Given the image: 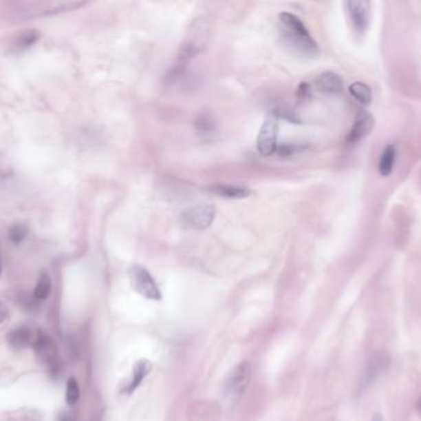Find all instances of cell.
Here are the masks:
<instances>
[{"label": "cell", "mask_w": 421, "mask_h": 421, "mask_svg": "<svg viewBox=\"0 0 421 421\" xmlns=\"http://www.w3.org/2000/svg\"><path fill=\"white\" fill-rule=\"evenodd\" d=\"M281 24L285 28L287 39L292 42L293 46L299 50L301 52L307 54H316L318 52V45L310 35V31L305 25L291 12H281Z\"/></svg>", "instance_id": "1"}, {"label": "cell", "mask_w": 421, "mask_h": 421, "mask_svg": "<svg viewBox=\"0 0 421 421\" xmlns=\"http://www.w3.org/2000/svg\"><path fill=\"white\" fill-rule=\"evenodd\" d=\"M210 37V24L205 18L196 19L193 21L186 40L182 43L177 59L179 65H186L188 61L202 51Z\"/></svg>", "instance_id": "2"}, {"label": "cell", "mask_w": 421, "mask_h": 421, "mask_svg": "<svg viewBox=\"0 0 421 421\" xmlns=\"http://www.w3.org/2000/svg\"><path fill=\"white\" fill-rule=\"evenodd\" d=\"M32 349L35 352L37 361H40V363L46 367L48 374L52 378L58 377L59 372H61V362H59L57 346L52 338L45 333H39L36 336Z\"/></svg>", "instance_id": "3"}, {"label": "cell", "mask_w": 421, "mask_h": 421, "mask_svg": "<svg viewBox=\"0 0 421 421\" xmlns=\"http://www.w3.org/2000/svg\"><path fill=\"white\" fill-rule=\"evenodd\" d=\"M252 378V366L249 362L238 363L230 371L224 383V397L229 402H237L246 393Z\"/></svg>", "instance_id": "4"}, {"label": "cell", "mask_w": 421, "mask_h": 421, "mask_svg": "<svg viewBox=\"0 0 421 421\" xmlns=\"http://www.w3.org/2000/svg\"><path fill=\"white\" fill-rule=\"evenodd\" d=\"M129 279L131 285L140 296L147 298L149 300L159 302L162 300V291L159 289L155 279L153 278L152 274L142 266H132L129 269Z\"/></svg>", "instance_id": "5"}, {"label": "cell", "mask_w": 421, "mask_h": 421, "mask_svg": "<svg viewBox=\"0 0 421 421\" xmlns=\"http://www.w3.org/2000/svg\"><path fill=\"white\" fill-rule=\"evenodd\" d=\"M279 135V118L276 114H270L263 121L260 132L257 135V151L263 157L274 154L277 149Z\"/></svg>", "instance_id": "6"}, {"label": "cell", "mask_w": 421, "mask_h": 421, "mask_svg": "<svg viewBox=\"0 0 421 421\" xmlns=\"http://www.w3.org/2000/svg\"><path fill=\"white\" fill-rule=\"evenodd\" d=\"M215 215H216V212L212 205L202 204V205H196L186 210L182 214V220L185 221L187 226L193 229L204 230L212 225L215 220Z\"/></svg>", "instance_id": "7"}, {"label": "cell", "mask_w": 421, "mask_h": 421, "mask_svg": "<svg viewBox=\"0 0 421 421\" xmlns=\"http://www.w3.org/2000/svg\"><path fill=\"white\" fill-rule=\"evenodd\" d=\"M84 4L85 3L83 1H45L34 4V8L26 12V17H45L67 10H74Z\"/></svg>", "instance_id": "8"}, {"label": "cell", "mask_w": 421, "mask_h": 421, "mask_svg": "<svg viewBox=\"0 0 421 421\" xmlns=\"http://www.w3.org/2000/svg\"><path fill=\"white\" fill-rule=\"evenodd\" d=\"M347 8L354 30L363 35L367 30L369 24V1H349Z\"/></svg>", "instance_id": "9"}, {"label": "cell", "mask_w": 421, "mask_h": 421, "mask_svg": "<svg viewBox=\"0 0 421 421\" xmlns=\"http://www.w3.org/2000/svg\"><path fill=\"white\" fill-rule=\"evenodd\" d=\"M36 336L32 330L28 327H19L12 329L6 335V341L12 350L21 351L34 346Z\"/></svg>", "instance_id": "10"}, {"label": "cell", "mask_w": 421, "mask_h": 421, "mask_svg": "<svg viewBox=\"0 0 421 421\" xmlns=\"http://www.w3.org/2000/svg\"><path fill=\"white\" fill-rule=\"evenodd\" d=\"M374 118L372 114H369L366 110H363L357 114L356 119L354 123V126L351 129L350 135H349V141L350 143H357L360 140H363V137L367 136L371 131L374 130Z\"/></svg>", "instance_id": "11"}, {"label": "cell", "mask_w": 421, "mask_h": 421, "mask_svg": "<svg viewBox=\"0 0 421 421\" xmlns=\"http://www.w3.org/2000/svg\"><path fill=\"white\" fill-rule=\"evenodd\" d=\"M152 363L148 360H140L135 364L132 371V377L127 382V384L123 387L122 393L125 394H132L133 391L140 386V383L144 380L147 376L152 371Z\"/></svg>", "instance_id": "12"}, {"label": "cell", "mask_w": 421, "mask_h": 421, "mask_svg": "<svg viewBox=\"0 0 421 421\" xmlns=\"http://www.w3.org/2000/svg\"><path fill=\"white\" fill-rule=\"evenodd\" d=\"M212 193L223 196L226 199H244L252 194V190L248 187L233 185V184H216L210 188Z\"/></svg>", "instance_id": "13"}, {"label": "cell", "mask_w": 421, "mask_h": 421, "mask_svg": "<svg viewBox=\"0 0 421 421\" xmlns=\"http://www.w3.org/2000/svg\"><path fill=\"white\" fill-rule=\"evenodd\" d=\"M316 87L327 94H338L343 90V81L334 72H324L316 78Z\"/></svg>", "instance_id": "14"}, {"label": "cell", "mask_w": 421, "mask_h": 421, "mask_svg": "<svg viewBox=\"0 0 421 421\" xmlns=\"http://www.w3.org/2000/svg\"><path fill=\"white\" fill-rule=\"evenodd\" d=\"M51 291H52L51 277L48 273L42 272L36 283L35 289H34V298L37 302H43L51 296Z\"/></svg>", "instance_id": "15"}, {"label": "cell", "mask_w": 421, "mask_h": 421, "mask_svg": "<svg viewBox=\"0 0 421 421\" xmlns=\"http://www.w3.org/2000/svg\"><path fill=\"white\" fill-rule=\"evenodd\" d=\"M396 147L389 145L387 146L383 154L380 156V165H378V170H380V176L383 177H388L391 176L393 172V168H394V162H396Z\"/></svg>", "instance_id": "16"}, {"label": "cell", "mask_w": 421, "mask_h": 421, "mask_svg": "<svg viewBox=\"0 0 421 421\" xmlns=\"http://www.w3.org/2000/svg\"><path fill=\"white\" fill-rule=\"evenodd\" d=\"M39 32L35 30H26L20 32L12 43V48L17 51H23L26 48H31L37 40H39Z\"/></svg>", "instance_id": "17"}, {"label": "cell", "mask_w": 421, "mask_h": 421, "mask_svg": "<svg viewBox=\"0 0 421 421\" xmlns=\"http://www.w3.org/2000/svg\"><path fill=\"white\" fill-rule=\"evenodd\" d=\"M350 94L363 105H369L372 101V92L367 84L355 82L350 85Z\"/></svg>", "instance_id": "18"}, {"label": "cell", "mask_w": 421, "mask_h": 421, "mask_svg": "<svg viewBox=\"0 0 421 421\" xmlns=\"http://www.w3.org/2000/svg\"><path fill=\"white\" fill-rule=\"evenodd\" d=\"M41 411L31 409V408H23V409L14 410L8 414V421H42Z\"/></svg>", "instance_id": "19"}, {"label": "cell", "mask_w": 421, "mask_h": 421, "mask_svg": "<svg viewBox=\"0 0 421 421\" xmlns=\"http://www.w3.org/2000/svg\"><path fill=\"white\" fill-rule=\"evenodd\" d=\"M79 397H80V388H79L78 382H76V378H69L67 382V391H65L67 404L70 407L76 405L79 400Z\"/></svg>", "instance_id": "20"}, {"label": "cell", "mask_w": 421, "mask_h": 421, "mask_svg": "<svg viewBox=\"0 0 421 421\" xmlns=\"http://www.w3.org/2000/svg\"><path fill=\"white\" fill-rule=\"evenodd\" d=\"M26 235H28V229L26 226L21 225V224H15L9 230V238L14 243H21L23 238H26Z\"/></svg>", "instance_id": "21"}, {"label": "cell", "mask_w": 421, "mask_h": 421, "mask_svg": "<svg viewBox=\"0 0 421 421\" xmlns=\"http://www.w3.org/2000/svg\"><path fill=\"white\" fill-rule=\"evenodd\" d=\"M9 313H10L9 307L6 305V302L0 300V324H3L9 318Z\"/></svg>", "instance_id": "22"}, {"label": "cell", "mask_w": 421, "mask_h": 421, "mask_svg": "<svg viewBox=\"0 0 421 421\" xmlns=\"http://www.w3.org/2000/svg\"><path fill=\"white\" fill-rule=\"evenodd\" d=\"M308 93H310V87L307 84L303 83L302 85H299V94L301 96H305Z\"/></svg>", "instance_id": "23"}, {"label": "cell", "mask_w": 421, "mask_h": 421, "mask_svg": "<svg viewBox=\"0 0 421 421\" xmlns=\"http://www.w3.org/2000/svg\"><path fill=\"white\" fill-rule=\"evenodd\" d=\"M59 421H74L73 420V418L69 414H62V415L59 416Z\"/></svg>", "instance_id": "24"}, {"label": "cell", "mask_w": 421, "mask_h": 421, "mask_svg": "<svg viewBox=\"0 0 421 421\" xmlns=\"http://www.w3.org/2000/svg\"><path fill=\"white\" fill-rule=\"evenodd\" d=\"M372 421H383V418H382L380 414H376V415H374V418H372Z\"/></svg>", "instance_id": "25"}, {"label": "cell", "mask_w": 421, "mask_h": 421, "mask_svg": "<svg viewBox=\"0 0 421 421\" xmlns=\"http://www.w3.org/2000/svg\"><path fill=\"white\" fill-rule=\"evenodd\" d=\"M418 409H419V411H420L421 414V399L420 400H419V404H418Z\"/></svg>", "instance_id": "26"}, {"label": "cell", "mask_w": 421, "mask_h": 421, "mask_svg": "<svg viewBox=\"0 0 421 421\" xmlns=\"http://www.w3.org/2000/svg\"><path fill=\"white\" fill-rule=\"evenodd\" d=\"M0 274H1V261H0Z\"/></svg>", "instance_id": "27"}]
</instances>
